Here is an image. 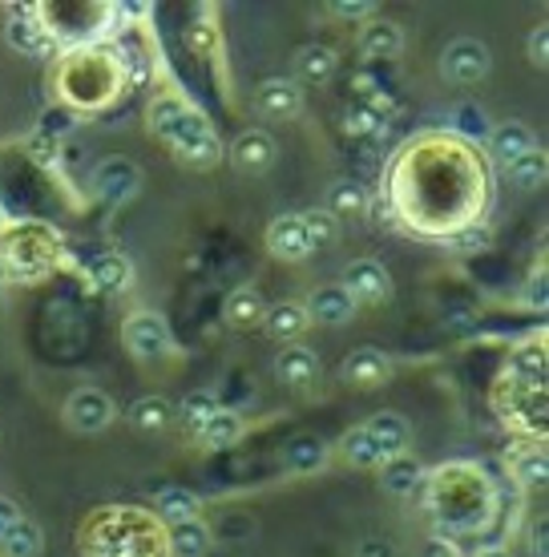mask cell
Masks as SVG:
<instances>
[{"label":"cell","mask_w":549,"mask_h":557,"mask_svg":"<svg viewBox=\"0 0 549 557\" xmlns=\"http://www.w3.org/2000/svg\"><path fill=\"white\" fill-rule=\"evenodd\" d=\"M513 476H517L525 488H541V485H546V481H549L546 448H525L522 457L513 460Z\"/></svg>","instance_id":"35"},{"label":"cell","mask_w":549,"mask_h":557,"mask_svg":"<svg viewBox=\"0 0 549 557\" xmlns=\"http://www.w3.org/2000/svg\"><path fill=\"white\" fill-rule=\"evenodd\" d=\"M126 420L129 429L141 432V436H158V432H166L174 424V405H170L166 396H138L126 408Z\"/></svg>","instance_id":"17"},{"label":"cell","mask_w":549,"mask_h":557,"mask_svg":"<svg viewBox=\"0 0 549 557\" xmlns=\"http://www.w3.org/2000/svg\"><path fill=\"white\" fill-rule=\"evenodd\" d=\"M0 283H4V271H0Z\"/></svg>","instance_id":"47"},{"label":"cell","mask_w":549,"mask_h":557,"mask_svg":"<svg viewBox=\"0 0 549 557\" xmlns=\"http://www.w3.org/2000/svg\"><path fill=\"white\" fill-rule=\"evenodd\" d=\"M263 327H267L271 339H279V344H291V339H299V335L308 332L311 320H308V311H303V304H296V299H283V304L267 307V315H263Z\"/></svg>","instance_id":"20"},{"label":"cell","mask_w":549,"mask_h":557,"mask_svg":"<svg viewBox=\"0 0 549 557\" xmlns=\"http://www.w3.org/2000/svg\"><path fill=\"white\" fill-rule=\"evenodd\" d=\"M122 344H126V351L134 360L154 363L174 351V335H170V323L158 311H134L122 323Z\"/></svg>","instance_id":"2"},{"label":"cell","mask_w":549,"mask_h":557,"mask_svg":"<svg viewBox=\"0 0 549 557\" xmlns=\"http://www.w3.org/2000/svg\"><path fill=\"white\" fill-rule=\"evenodd\" d=\"M367 207H372V195H367L360 182L344 178V182H336V186L327 190V207L324 210L339 223V219H364Z\"/></svg>","instance_id":"25"},{"label":"cell","mask_w":549,"mask_h":557,"mask_svg":"<svg viewBox=\"0 0 549 557\" xmlns=\"http://www.w3.org/2000/svg\"><path fill=\"white\" fill-rule=\"evenodd\" d=\"M219 408H223V405H219V396H214V392L195 388V392H186V396H183V405L174 408V417L183 420L186 432H195V436H198V432L207 429V420H211Z\"/></svg>","instance_id":"28"},{"label":"cell","mask_w":549,"mask_h":557,"mask_svg":"<svg viewBox=\"0 0 549 557\" xmlns=\"http://www.w3.org/2000/svg\"><path fill=\"white\" fill-rule=\"evenodd\" d=\"M254 110L271 117V122H291L303 110V89L291 77H267L254 89Z\"/></svg>","instance_id":"8"},{"label":"cell","mask_w":549,"mask_h":557,"mask_svg":"<svg viewBox=\"0 0 549 557\" xmlns=\"http://www.w3.org/2000/svg\"><path fill=\"white\" fill-rule=\"evenodd\" d=\"M355 557H396V545L388 537H364L355 545Z\"/></svg>","instance_id":"40"},{"label":"cell","mask_w":549,"mask_h":557,"mask_svg":"<svg viewBox=\"0 0 549 557\" xmlns=\"http://www.w3.org/2000/svg\"><path fill=\"white\" fill-rule=\"evenodd\" d=\"M299 223H303V235H308V247L311 251H324L339 238V223L327 214V210H311V214H299Z\"/></svg>","instance_id":"34"},{"label":"cell","mask_w":549,"mask_h":557,"mask_svg":"<svg viewBox=\"0 0 549 557\" xmlns=\"http://www.w3.org/2000/svg\"><path fill=\"white\" fill-rule=\"evenodd\" d=\"M452 243H457L461 251H485V247H489V226H465Z\"/></svg>","instance_id":"39"},{"label":"cell","mask_w":549,"mask_h":557,"mask_svg":"<svg viewBox=\"0 0 549 557\" xmlns=\"http://www.w3.org/2000/svg\"><path fill=\"white\" fill-rule=\"evenodd\" d=\"M380 485L388 497H412L416 488L424 485V465L421 460H412L409 453L404 457H392V460H384L380 465Z\"/></svg>","instance_id":"18"},{"label":"cell","mask_w":549,"mask_h":557,"mask_svg":"<svg viewBox=\"0 0 549 557\" xmlns=\"http://www.w3.org/2000/svg\"><path fill=\"white\" fill-rule=\"evenodd\" d=\"M223 153L230 158V166L239 170V174H267L275 166V158H279V146H275L267 129H242Z\"/></svg>","instance_id":"7"},{"label":"cell","mask_w":549,"mask_h":557,"mask_svg":"<svg viewBox=\"0 0 549 557\" xmlns=\"http://www.w3.org/2000/svg\"><path fill=\"white\" fill-rule=\"evenodd\" d=\"M421 557H461V554H457V545L445 542V537H428V542L421 545Z\"/></svg>","instance_id":"41"},{"label":"cell","mask_w":549,"mask_h":557,"mask_svg":"<svg viewBox=\"0 0 549 557\" xmlns=\"http://www.w3.org/2000/svg\"><path fill=\"white\" fill-rule=\"evenodd\" d=\"M267 251L279 259V263H303L311 255L308 235H303V223L299 214H283L267 226Z\"/></svg>","instance_id":"11"},{"label":"cell","mask_w":549,"mask_h":557,"mask_svg":"<svg viewBox=\"0 0 549 557\" xmlns=\"http://www.w3.org/2000/svg\"><path fill=\"white\" fill-rule=\"evenodd\" d=\"M198 441L207 448H235L242 441V417L230 412V408H219V412L207 420V429L198 432Z\"/></svg>","instance_id":"29"},{"label":"cell","mask_w":549,"mask_h":557,"mask_svg":"<svg viewBox=\"0 0 549 557\" xmlns=\"http://www.w3.org/2000/svg\"><path fill=\"white\" fill-rule=\"evenodd\" d=\"M154 509L166 525H183V521H195V517L202 513V497H198L195 488L170 485L154 497Z\"/></svg>","instance_id":"22"},{"label":"cell","mask_w":549,"mask_h":557,"mask_svg":"<svg viewBox=\"0 0 549 557\" xmlns=\"http://www.w3.org/2000/svg\"><path fill=\"white\" fill-rule=\"evenodd\" d=\"M367 436L376 441V448H380V457L384 460H392V457H404L409 453V420L404 417H396V412H376V417L364 424Z\"/></svg>","instance_id":"16"},{"label":"cell","mask_w":549,"mask_h":557,"mask_svg":"<svg viewBox=\"0 0 549 557\" xmlns=\"http://www.w3.org/2000/svg\"><path fill=\"white\" fill-rule=\"evenodd\" d=\"M61 417L70 424L73 432H82V436H93V432H105L117 417V408H113L110 392L93 388V384H85V388L70 392V400L61 408Z\"/></svg>","instance_id":"3"},{"label":"cell","mask_w":549,"mask_h":557,"mask_svg":"<svg viewBox=\"0 0 549 557\" xmlns=\"http://www.w3.org/2000/svg\"><path fill=\"white\" fill-rule=\"evenodd\" d=\"M16 517H21V509H16L13 497H0V537H4V530L13 525Z\"/></svg>","instance_id":"43"},{"label":"cell","mask_w":549,"mask_h":557,"mask_svg":"<svg viewBox=\"0 0 549 557\" xmlns=\"http://www.w3.org/2000/svg\"><path fill=\"white\" fill-rule=\"evenodd\" d=\"M344 460H348L352 469H380V465H384L380 448H376V441L367 436L364 424L344 436Z\"/></svg>","instance_id":"31"},{"label":"cell","mask_w":549,"mask_h":557,"mask_svg":"<svg viewBox=\"0 0 549 557\" xmlns=\"http://www.w3.org/2000/svg\"><path fill=\"white\" fill-rule=\"evenodd\" d=\"M89 283L98 287L101 295H122L129 292V283H134V263H129L122 251H105L98 255L93 263H89Z\"/></svg>","instance_id":"15"},{"label":"cell","mask_w":549,"mask_h":557,"mask_svg":"<svg viewBox=\"0 0 549 557\" xmlns=\"http://www.w3.org/2000/svg\"><path fill=\"white\" fill-rule=\"evenodd\" d=\"M344 380L355 384V388H380V384L392 380V360L376 348H355L344 360Z\"/></svg>","instance_id":"12"},{"label":"cell","mask_w":549,"mask_h":557,"mask_svg":"<svg viewBox=\"0 0 549 557\" xmlns=\"http://www.w3.org/2000/svg\"><path fill=\"white\" fill-rule=\"evenodd\" d=\"M344 129L348 134H376V129H384V113L376 106H352L344 117Z\"/></svg>","instance_id":"36"},{"label":"cell","mask_w":549,"mask_h":557,"mask_svg":"<svg viewBox=\"0 0 549 557\" xmlns=\"http://www.w3.org/2000/svg\"><path fill=\"white\" fill-rule=\"evenodd\" d=\"M174 158L183 162V166H195V170H207L214 166V162H223V141H219V134H202V138L186 141L183 150H174Z\"/></svg>","instance_id":"32"},{"label":"cell","mask_w":549,"mask_h":557,"mask_svg":"<svg viewBox=\"0 0 549 557\" xmlns=\"http://www.w3.org/2000/svg\"><path fill=\"white\" fill-rule=\"evenodd\" d=\"M223 315H226V323H230V327H239V332L259 327L263 315H267V299L254 292V287H235V292L226 295Z\"/></svg>","instance_id":"21"},{"label":"cell","mask_w":549,"mask_h":557,"mask_svg":"<svg viewBox=\"0 0 549 557\" xmlns=\"http://www.w3.org/2000/svg\"><path fill=\"white\" fill-rule=\"evenodd\" d=\"M489 146H494L497 162H517L522 153L537 150V138L534 129L522 126V122H506V126H494V134H489Z\"/></svg>","instance_id":"26"},{"label":"cell","mask_w":549,"mask_h":557,"mask_svg":"<svg viewBox=\"0 0 549 557\" xmlns=\"http://www.w3.org/2000/svg\"><path fill=\"white\" fill-rule=\"evenodd\" d=\"M275 376H279V384H287V388H308V384H315V376H320V356L311 348H303V344H287V348L275 356Z\"/></svg>","instance_id":"13"},{"label":"cell","mask_w":549,"mask_h":557,"mask_svg":"<svg viewBox=\"0 0 549 557\" xmlns=\"http://www.w3.org/2000/svg\"><path fill=\"white\" fill-rule=\"evenodd\" d=\"M214 545V530L195 517V521H183V525H170V554L174 557H207Z\"/></svg>","instance_id":"24"},{"label":"cell","mask_w":549,"mask_h":557,"mask_svg":"<svg viewBox=\"0 0 549 557\" xmlns=\"http://www.w3.org/2000/svg\"><path fill=\"white\" fill-rule=\"evenodd\" d=\"M534 554L546 557V521H537V530H534Z\"/></svg>","instance_id":"44"},{"label":"cell","mask_w":549,"mask_h":557,"mask_svg":"<svg viewBox=\"0 0 549 557\" xmlns=\"http://www.w3.org/2000/svg\"><path fill=\"white\" fill-rule=\"evenodd\" d=\"M303 311H308L311 323H324V327H348V323L355 320V299L339 283H327V287H320V292H311V299L303 304Z\"/></svg>","instance_id":"9"},{"label":"cell","mask_w":549,"mask_h":557,"mask_svg":"<svg viewBox=\"0 0 549 557\" xmlns=\"http://www.w3.org/2000/svg\"><path fill=\"white\" fill-rule=\"evenodd\" d=\"M339 287L352 295L355 307L384 304V299L392 295V275H388V267L376 263V259H352V263L344 267V283H339Z\"/></svg>","instance_id":"6"},{"label":"cell","mask_w":549,"mask_h":557,"mask_svg":"<svg viewBox=\"0 0 549 557\" xmlns=\"http://www.w3.org/2000/svg\"><path fill=\"white\" fill-rule=\"evenodd\" d=\"M339 61H336V49H327V45H303L296 53V77L308 85H327L336 77Z\"/></svg>","instance_id":"23"},{"label":"cell","mask_w":549,"mask_h":557,"mask_svg":"<svg viewBox=\"0 0 549 557\" xmlns=\"http://www.w3.org/2000/svg\"><path fill=\"white\" fill-rule=\"evenodd\" d=\"M279 460L291 476L320 473V469L327 465V441L324 436H315V432H299V436H291V441L283 445Z\"/></svg>","instance_id":"10"},{"label":"cell","mask_w":549,"mask_h":557,"mask_svg":"<svg viewBox=\"0 0 549 557\" xmlns=\"http://www.w3.org/2000/svg\"><path fill=\"white\" fill-rule=\"evenodd\" d=\"M529 307L546 311V271H537V275L529 278Z\"/></svg>","instance_id":"42"},{"label":"cell","mask_w":549,"mask_h":557,"mask_svg":"<svg viewBox=\"0 0 549 557\" xmlns=\"http://www.w3.org/2000/svg\"><path fill=\"white\" fill-rule=\"evenodd\" d=\"M452 129H457L461 138H469V141H489V134H494V122H489V113L481 110V106L465 101V106H457V110H452Z\"/></svg>","instance_id":"33"},{"label":"cell","mask_w":549,"mask_h":557,"mask_svg":"<svg viewBox=\"0 0 549 557\" xmlns=\"http://www.w3.org/2000/svg\"><path fill=\"white\" fill-rule=\"evenodd\" d=\"M0 226H4V207H0Z\"/></svg>","instance_id":"46"},{"label":"cell","mask_w":549,"mask_h":557,"mask_svg":"<svg viewBox=\"0 0 549 557\" xmlns=\"http://www.w3.org/2000/svg\"><path fill=\"white\" fill-rule=\"evenodd\" d=\"M150 129L166 141L170 150H183L186 141L211 134V122H207L195 106H186L183 98H158L154 106H150Z\"/></svg>","instance_id":"1"},{"label":"cell","mask_w":549,"mask_h":557,"mask_svg":"<svg viewBox=\"0 0 549 557\" xmlns=\"http://www.w3.org/2000/svg\"><path fill=\"white\" fill-rule=\"evenodd\" d=\"M481 557H509L506 549H494V554H481Z\"/></svg>","instance_id":"45"},{"label":"cell","mask_w":549,"mask_h":557,"mask_svg":"<svg viewBox=\"0 0 549 557\" xmlns=\"http://www.w3.org/2000/svg\"><path fill=\"white\" fill-rule=\"evenodd\" d=\"M525 49H529V61H534L537 70H546L549 65V25H537L534 33H529V41H525Z\"/></svg>","instance_id":"38"},{"label":"cell","mask_w":549,"mask_h":557,"mask_svg":"<svg viewBox=\"0 0 549 557\" xmlns=\"http://www.w3.org/2000/svg\"><path fill=\"white\" fill-rule=\"evenodd\" d=\"M360 53L376 57V61H396L404 53V28L396 21H372V25L360 33Z\"/></svg>","instance_id":"19"},{"label":"cell","mask_w":549,"mask_h":557,"mask_svg":"<svg viewBox=\"0 0 549 557\" xmlns=\"http://www.w3.org/2000/svg\"><path fill=\"white\" fill-rule=\"evenodd\" d=\"M41 525L37 521H28V517H16L13 525L4 530V537H0V554L4 557H37L41 554Z\"/></svg>","instance_id":"27"},{"label":"cell","mask_w":549,"mask_h":557,"mask_svg":"<svg viewBox=\"0 0 549 557\" xmlns=\"http://www.w3.org/2000/svg\"><path fill=\"white\" fill-rule=\"evenodd\" d=\"M89 182H93V195H98L105 207H122V202H129V198L141 190V170L134 158L113 153V158L98 162V170H93Z\"/></svg>","instance_id":"4"},{"label":"cell","mask_w":549,"mask_h":557,"mask_svg":"<svg viewBox=\"0 0 549 557\" xmlns=\"http://www.w3.org/2000/svg\"><path fill=\"white\" fill-rule=\"evenodd\" d=\"M4 45L21 57H49V49H53L45 25L33 21L28 13H16L13 21H4Z\"/></svg>","instance_id":"14"},{"label":"cell","mask_w":549,"mask_h":557,"mask_svg":"<svg viewBox=\"0 0 549 557\" xmlns=\"http://www.w3.org/2000/svg\"><path fill=\"white\" fill-rule=\"evenodd\" d=\"M509 182L517 186V190H537V186H546L549 178V162H546V150L537 146V150L522 153L517 162H509Z\"/></svg>","instance_id":"30"},{"label":"cell","mask_w":549,"mask_h":557,"mask_svg":"<svg viewBox=\"0 0 549 557\" xmlns=\"http://www.w3.org/2000/svg\"><path fill=\"white\" fill-rule=\"evenodd\" d=\"M327 13L344 16V21H360V16L376 13V4H372V0H332V4H327Z\"/></svg>","instance_id":"37"},{"label":"cell","mask_w":549,"mask_h":557,"mask_svg":"<svg viewBox=\"0 0 549 557\" xmlns=\"http://www.w3.org/2000/svg\"><path fill=\"white\" fill-rule=\"evenodd\" d=\"M494 65L489 57V45L477 41V37H457V41L440 53V73L449 77L452 85H477Z\"/></svg>","instance_id":"5"}]
</instances>
